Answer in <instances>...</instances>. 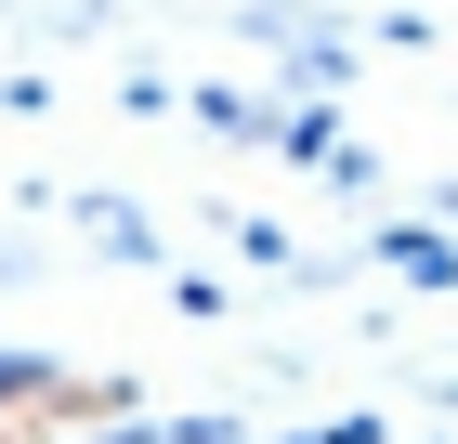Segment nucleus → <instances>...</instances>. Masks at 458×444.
I'll use <instances>...</instances> for the list:
<instances>
[{
	"label": "nucleus",
	"mask_w": 458,
	"mask_h": 444,
	"mask_svg": "<svg viewBox=\"0 0 458 444\" xmlns=\"http://www.w3.org/2000/svg\"><path fill=\"white\" fill-rule=\"evenodd\" d=\"M380 262L406 274V288H458V236H445V222H393V236H380Z\"/></svg>",
	"instance_id": "obj_1"
},
{
	"label": "nucleus",
	"mask_w": 458,
	"mask_h": 444,
	"mask_svg": "<svg viewBox=\"0 0 458 444\" xmlns=\"http://www.w3.org/2000/svg\"><path fill=\"white\" fill-rule=\"evenodd\" d=\"M118 444H249V431H236V418H171V431H144V418H131Z\"/></svg>",
	"instance_id": "obj_2"
},
{
	"label": "nucleus",
	"mask_w": 458,
	"mask_h": 444,
	"mask_svg": "<svg viewBox=\"0 0 458 444\" xmlns=\"http://www.w3.org/2000/svg\"><path fill=\"white\" fill-rule=\"evenodd\" d=\"M0 274H13V248H0Z\"/></svg>",
	"instance_id": "obj_3"
}]
</instances>
